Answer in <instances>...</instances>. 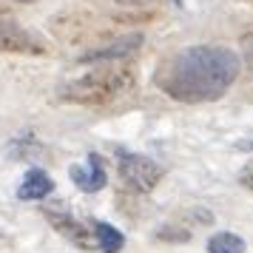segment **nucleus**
<instances>
[{
    "instance_id": "9d476101",
    "label": "nucleus",
    "mask_w": 253,
    "mask_h": 253,
    "mask_svg": "<svg viewBox=\"0 0 253 253\" xmlns=\"http://www.w3.org/2000/svg\"><path fill=\"white\" fill-rule=\"evenodd\" d=\"M242 251H245V239L236 236V233H228V230L213 233L208 239V253H242Z\"/></svg>"
},
{
    "instance_id": "1a4fd4ad",
    "label": "nucleus",
    "mask_w": 253,
    "mask_h": 253,
    "mask_svg": "<svg viewBox=\"0 0 253 253\" xmlns=\"http://www.w3.org/2000/svg\"><path fill=\"white\" fill-rule=\"evenodd\" d=\"M94 233H97V242H100V251L103 253H120L123 251V233L114 228V225H108V222H94Z\"/></svg>"
},
{
    "instance_id": "7ed1b4c3",
    "label": "nucleus",
    "mask_w": 253,
    "mask_h": 253,
    "mask_svg": "<svg viewBox=\"0 0 253 253\" xmlns=\"http://www.w3.org/2000/svg\"><path fill=\"white\" fill-rule=\"evenodd\" d=\"M0 51H9V54H46L48 48L40 35L29 32L23 23H17L12 12L0 9Z\"/></svg>"
},
{
    "instance_id": "f257e3e1",
    "label": "nucleus",
    "mask_w": 253,
    "mask_h": 253,
    "mask_svg": "<svg viewBox=\"0 0 253 253\" xmlns=\"http://www.w3.org/2000/svg\"><path fill=\"white\" fill-rule=\"evenodd\" d=\"M242 60L225 46H188L162 60L154 83L176 103H213L236 83Z\"/></svg>"
},
{
    "instance_id": "f03ea898",
    "label": "nucleus",
    "mask_w": 253,
    "mask_h": 253,
    "mask_svg": "<svg viewBox=\"0 0 253 253\" xmlns=\"http://www.w3.org/2000/svg\"><path fill=\"white\" fill-rule=\"evenodd\" d=\"M137 74L134 69L117 60V63H100L97 69L85 71L83 77L66 83L60 88V97L66 103H77V105H108L134 91Z\"/></svg>"
},
{
    "instance_id": "20e7f679",
    "label": "nucleus",
    "mask_w": 253,
    "mask_h": 253,
    "mask_svg": "<svg viewBox=\"0 0 253 253\" xmlns=\"http://www.w3.org/2000/svg\"><path fill=\"white\" fill-rule=\"evenodd\" d=\"M120 176H123L134 191L148 194V191L157 188V182L165 176V171H162V165H157L154 160L142 157V154L123 151V154H120Z\"/></svg>"
},
{
    "instance_id": "6e6552de",
    "label": "nucleus",
    "mask_w": 253,
    "mask_h": 253,
    "mask_svg": "<svg viewBox=\"0 0 253 253\" xmlns=\"http://www.w3.org/2000/svg\"><path fill=\"white\" fill-rule=\"evenodd\" d=\"M54 191V182L43 168H32V171L23 176V182L17 188V199L23 202H37V199H46L48 194Z\"/></svg>"
},
{
    "instance_id": "ddd939ff",
    "label": "nucleus",
    "mask_w": 253,
    "mask_h": 253,
    "mask_svg": "<svg viewBox=\"0 0 253 253\" xmlns=\"http://www.w3.org/2000/svg\"><path fill=\"white\" fill-rule=\"evenodd\" d=\"M23 3H29V0H23Z\"/></svg>"
},
{
    "instance_id": "f8f14e48",
    "label": "nucleus",
    "mask_w": 253,
    "mask_h": 253,
    "mask_svg": "<svg viewBox=\"0 0 253 253\" xmlns=\"http://www.w3.org/2000/svg\"><path fill=\"white\" fill-rule=\"evenodd\" d=\"M120 6H142V3H151V0H117Z\"/></svg>"
},
{
    "instance_id": "9b49d317",
    "label": "nucleus",
    "mask_w": 253,
    "mask_h": 253,
    "mask_svg": "<svg viewBox=\"0 0 253 253\" xmlns=\"http://www.w3.org/2000/svg\"><path fill=\"white\" fill-rule=\"evenodd\" d=\"M239 182L248 188V191H253V157L245 165H242V171H239Z\"/></svg>"
},
{
    "instance_id": "0eeeda50",
    "label": "nucleus",
    "mask_w": 253,
    "mask_h": 253,
    "mask_svg": "<svg viewBox=\"0 0 253 253\" xmlns=\"http://www.w3.org/2000/svg\"><path fill=\"white\" fill-rule=\"evenodd\" d=\"M139 43H142V37H123V40H117V43H111V46L105 48H94V51H88V54H83L80 63H117V60H126L128 54H134L139 48Z\"/></svg>"
},
{
    "instance_id": "423d86ee",
    "label": "nucleus",
    "mask_w": 253,
    "mask_h": 253,
    "mask_svg": "<svg viewBox=\"0 0 253 253\" xmlns=\"http://www.w3.org/2000/svg\"><path fill=\"white\" fill-rule=\"evenodd\" d=\"M69 176H71V182L77 185L80 191H85V194L103 191L105 188V168H103L100 154H88V160L83 162V165H71Z\"/></svg>"
},
{
    "instance_id": "39448f33",
    "label": "nucleus",
    "mask_w": 253,
    "mask_h": 253,
    "mask_svg": "<svg viewBox=\"0 0 253 253\" xmlns=\"http://www.w3.org/2000/svg\"><path fill=\"white\" fill-rule=\"evenodd\" d=\"M43 213H46V219L54 225V230H60L69 242L80 245V248H85V251H100V242H97V233H94V222H91V230H88V225L80 222L77 216H71L69 208L63 205V202L46 205Z\"/></svg>"
}]
</instances>
